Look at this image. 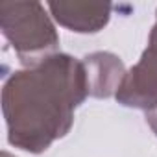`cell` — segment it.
Here are the masks:
<instances>
[{
  "label": "cell",
  "mask_w": 157,
  "mask_h": 157,
  "mask_svg": "<svg viewBox=\"0 0 157 157\" xmlns=\"http://www.w3.org/2000/svg\"><path fill=\"white\" fill-rule=\"evenodd\" d=\"M146 124L151 128V131H153L155 137H157V107L146 111Z\"/></svg>",
  "instance_id": "obj_7"
},
{
  "label": "cell",
  "mask_w": 157,
  "mask_h": 157,
  "mask_svg": "<svg viewBox=\"0 0 157 157\" xmlns=\"http://www.w3.org/2000/svg\"><path fill=\"white\" fill-rule=\"evenodd\" d=\"M0 28L26 67L57 54L59 35L41 2H2Z\"/></svg>",
  "instance_id": "obj_2"
},
{
  "label": "cell",
  "mask_w": 157,
  "mask_h": 157,
  "mask_svg": "<svg viewBox=\"0 0 157 157\" xmlns=\"http://www.w3.org/2000/svg\"><path fill=\"white\" fill-rule=\"evenodd\" d=\"M89 96L85 67L57 52L33 67L15 70L2 87L8 142L28 153L46 151L74 124V109Z\"/></svg>",
  "instance_id": "obj_1"
},
{
  "label": "cell",
  "mask_w": 157,
  "mask_h": 157,
  "mask_svg": "<svg viewBox=\"0 0 157 157\" xmlns=\"http://www.w3.org/2000/svg\"><path fill=\"white\" fill-rule=\"evenodd\" d=\"M115 98L124 107L144 111L157 107V57L142 52L140 59L126 70Z\"/></svg>",
  "instance_id": "obj_3"
},
{
  "label": "cell",
  "mask_w": 157,
  "mask_h": 157,
  "mask_svg": "<svg viewBox=\"0 0 157 157\" xmlns=\"http://www.w3.org/2000/svg\"><path fill=\"white\" fill-rule=\"evenodd\" d=\"M2 157H15V155H11L10 151H6V150H4V151H2Z\"/></svg>",
  "instance_id": "obj_8"
},
{
  "label": "cell",
  "mask_w": 157,
  "mask_h": 157,
  "mask_svg": "<svg viewBox=\"0 0 157 157\" xmlns=\"http://www.w3.org/2000/svg\"><path fill=\"white\" fill-rule=\"evenodd\" d=\"M82 63L85 67L89 96L109 98L117 94L126 76V67L118 56L111 52H93L87 54Z\"/></svg>",
  "instance_id": "obj_5"
},
{
  "label": "cell",
  "mask_w": 157,
  "mask_h": 157,
  "mask_svg": "<svg viewBox=\"0 0 157 157\" xmlns=\"http://www.w3.org/2000/svg\"><path fill=\"white\" fill-rule=\"evenodd\" d=\"M144 52H148L150 56L157 57V13H155V24H153V28H151V32H150L148 46H146V50H144Z\"/></svg>",
  "instance_id": "obj_6"
},
{
  "label": "cell",
  "mask_w": 157,
  "mask_h": 157,
  "mask_svg": "<svg viewBox=\"0 0 157 157\" xmlns=\"http://www.w3.org/2000/svg\"><path fill=\"white\" fill-rule=\"evenodd\" d=\"M52 19L76 33H96L111 19L113 6L107 2H48Z\"/></svg>",
  "instance_id": "obj_4"
}]
</instances>
